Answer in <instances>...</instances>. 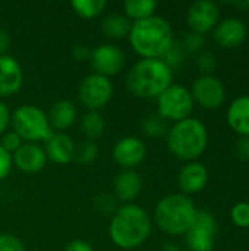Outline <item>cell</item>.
I'll use <instances>...</instances> for the list:
<instances>
[{"mask_svg": "<svg viewBox=\"0 0 249 251\" xmlns=\"http://www.w3.org/2000/svg\"><path fill=\"white\" fill-rule=\"evenodd\" d=\"M151 218L144 207L129 203L117 207L109 224L112 243L122 250L141 247L151 235Z\"/></svg>", "mask_w": 249, "mask_h": 251, "instance_id": "cell-1", "label": "cell"}, {"mask_svg": "<svg viewBox=\"0 0 249 251\" xmlns=\"http://www.w3.org/2000/svg\"><path fill=\"white\" fill-rule=\"evenodd\" d=\"M128 41L141 59H161L173 44V29L167 19L158 15L132 22Z\"/></svg>", "mask_w": 249, "mask_h": 251, "instance_id": "cell-2", "label": "cell"}, {"mask_svg": "<svg viewBox=\"0 0 249 251\" xmlns=\"http://www.w3.org/2000/svg\"><path fill=\"white\" fill-rule=\"evenodd\" d=\"M126 88L139 99H157L173 84V71L161 59H139L126 72Z\"/></svg>", "mask_w": 249, "mask_h": 251, "instance_id": "cell-3", "label": "cell"}, {"mask_svg": "<svg viewBox=\"0 0 249 251\" xmlns=\"http://www.w3.org/2000/svg\"><path fill=\"white\" fill-rule=\"evenodd\" d=\"M197 215L198 210L188 196L182 193L169 194L156 204L154 222L161 232L170 237H182L191 229Z\"/></svg>", "mask_w": 249, "mask_h": 251, "instance_id": "cell-4", "label": "cell"}, {"mask_svg": "<svg viewBox=\"0 0 249 251\" xmlns=\"http://www.w3.org/2000/svg\"><path fill=\"white\" fill-rule=\"evenodd\" d=\"M166 143L175 157L185 162H195L208 146V132L200 119L189 116L169 128Z\"/></svg>", "mask_w": 249, "mask_h": 251, "instance_id": "cell-5", "label": "cell"}, {"mask_svg": "<svg viewBox=\"0 0 249 251\" xmlns=\"http://www.w3.org/2000/svg\"><path fill=\"white\" fill-rule=\"evenodd\" d=\"M10 129L15 131L23 143L37 144L38 141H45L53 134L47 113L34 104H22L12 113Z\"/></svg>", "mask_w": 249, "mask_h": 251, "instance_id": "cell-6", "label": "cell"}, {"mask_svg": "<svg viewBox=\"0 0 249 251\" xmlns=\"http://www.w3.org/2000/svg\"><path fill=\"white\" fill-rule=\"evenodd\" d=\"M194 104L192 94L186 87L172 84L157 97V113L164 121H172L176 124L191 116Z\"/></svg>", "mask_w": 249, "mask_h": 251, "instance_id": "cell-7", "label": "cell"}, {"mask_svg": "<svg viewBox=\"0 0 249 251\" xmlns=\"http://www.w3.org/2000/svg\"><path fill=\"white\" fill-rule=\"evenodd\" d=\"M112 97H113V84L107 76L94 72L87 75L79 84L78 99L79 103L88 112H100L103 107L109 104Z\"/></svg>", "mask_w": 249, "mask_h": 251, "instance_id": "cell-8", "label": "cell"}, {"mask_svg": "<svg viewBox=\"0 0 249 251\" xmlns=\"http://www.w3.org/2000/svg\"><path fill=\"white\" fill-rule=\"evenodd\" d=\"M217 231L216 218L207 210H198L194 225L185 235V243L191 251H213Z\"/></svg>", "mask_w": 249, "mask_h": 251, "instance_id": "cell-9", "label": "cell"}, {"mask_svg": "<svg viewBox=\"0 0 249 251\" xmlns=\"http://www.w3.org/2000/svg\"><path fill=\"white\" fill-rule=\"evenodd\" d=\"M189 91L192 94L194 103H198L203 109L207 110H216L222 107L226 100L225 85L214 75L198 76Z\"/></svg>", "mask_w": 249, "mask_h": 251, "instance_id": "cell-10", "label": "cell"}, {"mask_svg": "<svg viewBox=\"0 0 249 251\" xmlns=\"http://www.w3.org/2000/svg\"><path fill=\"white\" fill-rule=\"evenodd\" d=\"M90 63L95 74L110 78L113 75H117L125 68L126 56L119 46L104 43L92 49Z\"/></svg>", "mask_w": 249, "mask_h": 251, "instance_id": "cell-11", "label": "cell"}, {"mask_svg": "<svg viewBox=\"0 0 249 251\" xmlns=\"http://www.w3.org/2000/svg\"><path fill=\"white\" fill-rule=\"evenodd\" d=\"M220 12L216 3L210 0H198L194 1L186 12V24L192 32L207 34L216 28L219 24Z\"/></svg>", "mask_w": 249, "mask_h": 251, "instance_id": "cell-12", "label": "cell"}, {"mask_svg": "<svg viewBox=\"0 0 249 251\" xmlns=\"http://www.w3.org/2000/svg\"><path fill=\"white\" fill-rule=\"evenodd\" d=\"M147 156L145 143L135 135H128L119 140L113 147V159L123 169H135Z\"/></svg>", "mask_w": 249, "mask_h": 251, "instance_id": "cell-13", "label": "cell"}, {"mask_svg": "<svg viewBox=\"0 0 249 251\" xmlns=\"http://www.w3.org/2000/svg\"><path fill=\"white\" fill-rule=\"evenodd\" d=\"M248 29L242 19L226 18L220 21L213 29V38L222 49H236L247 38Z\"/></svg>", "mask_w": 249, "mask_h": 251, "instance_id": "cell-14", "label": "cell"}, {"mask_svg": "<svg viewBox=\"0 0 249 251\" xmlns=\"http://www.w3.org/2000/svg\"><path fill=\"white\" fill-rule=\"evenodd\" d=\"M44 149L37 143H23L13 154L12 162L23 174H38L47 165Z\"/></svg>", "mask_w": 249, "mask_h": 251, "instance_id": "cell-15", "label": "cell"}, {"mask_svg": "<svg viewBox=\"0 0 249 251\" xmlns=\"http://www.w3.org/2000/svg\"><path fill=\"white\" fill-rule=\"evenodd\" d=\"M44 151L48 160L56 165H68L75 159L76 144L73 138L65 132H53L44 141Z\"/></svg>", "mask_w": 249, "mask_h": 251, "instance_id": "cell-16", "label": "cell"}, {"mask_svg": "<svg viewBox=\"0 0 249 251\" xmlns=\"http://www.w3.org/2000/svg\"><path fill=\"white\" fill-rule=\"evenodd\" d=\"M23 84V72L19 62L10 56H0V97L15 96Z\"/></svg>", "mask_w": 249, "mask_h": 251, "instance_id": "cell-17", "label": "cell"}, {"mask_svg": "<svg viewBox=\"0 0 249 251\" xmlns=\"http://www.w3.org/2000/svg\"><path fill=\"white\" fill-rule=\"evenodd\" d=\"M208 184V169L200 162H188L178 175V185L185 196L201 193Z\"/></svg>", "mask_w": 249, "mask_h": 251, "instance_id": "cell-18", "label": "cell"}, {"mask_svg": "<svg viewBox=\"0 0 249 251\" xmlns=\"http://www.w3.org/2000/svg\"><path fill=\"white\" fill-rule=\"evenodd\" d=\"M144 188L142 176L135 169H123L120 174L116 175L113 182L114 197L125 204L132 203Z\"/></svg>", "mask_w": 249, "mask_h": 251, "instance_id": "cell-19", "label": "cell"}, {"mask_svg": "<svg viewBox=\"0 0 249 251\" xmlns=\"http://www.w3.org/2000/svg\"><path fill=\"white\" fill-rule=\"evenodd\" d=\"M47 118L53 132H65L75 124L78 118V112L72 101L57 100L51 104Z\"/></svg>", "mask_w": 249, "mask_h": 251, "instance_id": "cell-20", "label": "cell"}, {"mask_svg": "<svg viewBox=\"0 0 249 251\" xmlns=\"http://www.w3.org/2000/svg\"><path fill=\"white\" fill-rule=\"evenodd\" d=\"M227 124L238 135L249 137V96H241L230 103Z\"/></svg>", "mask_w": 249, "mask_h": 251, "instance_id": "cell-21", "label": "cell"}, {"mask_svg": "<svg viewBox=\"0 0 249 251\" xmlns=\"http://www.w3.org/2000/svg\"><path fill=\"white\" fill-rule=\"evenodd\" d=\"M101 32L112 40L128 38L132 26V21L128 19L123 13H109L101 19Z\"/></svg>", "mask_w": 249, "mask_h": 251, "instance_id": "cell-22", "label": "cell"}, {"mask_svg": "<svg viewBox=\"0 0 249 251\" xmlns=\"http://www.w3.org/2000/svg\"><path fill=\"white\" fill-rule=\"evenodd\" d=\"M157 1L154 0H126L123 3V15L132 22L156 15Z\"/></svg>", "mask_w": 249, "mask_h": 251, "instance_id": "cell-23", "label": "cell"}, {"mask_svg": "<svg viewBox=\"0 0 249 251\" xmlns=\"http://www.w3.org/2000/svg\"><path fill=\"white\" fill-rule=\"evenodd\" d=\"M106 129V121L100 112H87L81 118V131L88 141H97Z\"/></svg>", "mask_w": 249, "mask_h": 251, "instance_id": "cell-24", "label": "cell"}, {"mask_svg": "<svg viewBox=\"0 0 249 251\" xmlns=\"http://www.w3.org/2000/svg\"><path fill=\"white\" fill-rule=\"evenodd\" d=\"M70 7L78 16L84 19H94L106 10L107 3L104 0H73Z\"/></svg>", "mask_w": 249, "mask_h": 251, "instance_id": "cell-25", "label": "cell"}, {"mask_svg": "<svg viewBox=\"0 0 249 251\" xmlns=\"http://www.w3.org/2000/svg\"><path fill=\"white\" fill-rule=\"evenodd\" d=\"M141 128H142V132L150 138H158V137L167 135V131H169L167 121H164L158 113H151L145 116L141 122Z\"/></svg>", "mask_w": 249, "mask_h": 251, "instance_id": "cell-26", "label": "cell"}, {"mask_svg": "<svg viewBox=\"0 0 249 251\" xmlns=\"http://www.w3.org/2000/svg\"><path fill=\"white\" fill-rule=\"evenodd\" d=\"M185 57H186V51H185L182 43L175 40L173 44L169 47V50L163 54L161 60L173 71L175 68H179L185 62Z\"/></svg>", "mask_w": 249, "mask_h": 251, "instance_id": "cell-27", "label": "cell"}, {"mask_svg": "<svg viewBox=\"0 0 249 251\" xmlns=\"http://www.w3.org/2000/svg\"><path fill=\"white\" fill-rule=\"evenodd\" d=\"M98 146L95 141H85L82 143L79 147H76V154H75V159L82 163V165H90L92 163L97 157H98Z\"/></svg>", "mask_w": 249, "mask_h": 251, "instance_id": "cell-28", "label": "cell"}, {"mask_svg": "<svg viewBox=\"0 0 249 251\" xmlns=\"http://www.w3.org/2000/svg\"><path fill=\"white\" fill-rule=\"evenodd\" d=\"M197 68L203 75H211V72L217 68V57L211 50H203L197 54L195 59Z\"/></svg>", "mask_w": 249, "mask_h": 251, "instance_id": "cell-29", "label": "cell"}, {"mask_svg": "<svg viewBox=\"0 0 249 251\" xmlns=\"http://www.w3.org/2000/svg\"><path fill=\"white\" fill-rule=\"evenodd\" d=\"M230 219L238 228H249V203H236L230 210Z\"/></svg>", "mask_w": 249, "mask_h": 251, "instance_id": "cell-30", "label": "cell"}, {"mask_svg": "<svg viewBox=\"0 0 249 251\" xmlns=\"http://www.w3.org/2000/svg\"><path fill=\"white\" fill-rule=\"evenodd\" d=\"M181 43H182V46H183V49H185L186 53H197L198 54L200 51L204 50L205 38L201 34H197V32L189 31V32L185 34V37H183V40Z\"/></svg>", "mask_w": 249, "mask_h": 251, "instance_id": "cell-31", "label": "cell"}, {"mask_svg": "<svg viewBox=\"0 0 249 251\" xmlns=\"http://www.w3.org/2000/svg\"><path fill=\"white\" fill-rule=\"evenodd\" d=\"M97 210L103 215H113L117 210V199L110 194H100L94 201Z\"/></svg>", "mask_w": 249, "mask_h": 251, "instance_id": "cell-32", "label": "cell"}, {"mask_svg": "<svg viewBox=\"0 0 249 251\" xmlns=\"http://www.w3.org/2000/svg\"><path fill=\"white\" fill-rule=\"evenodd\" d=\"M23 144L22 138L12 129H7L1 137H0V146L9 153V154H13Z\"/></svg>", "mask_w": 249, "mask_h": 251, "instance_id": "cell-33", "label": "cell"}, {"mask_svg": "<svg viewBox=\"0 0 249 251\" xmlns=\"http://www.w3.org/2000/svg\"><path fill=\"white\" fill-rule=\"evenodd\" d=\"M0 251H26L19 238L12 234H0Z\"/></svg>", "mask_w": 249, "mask_h": 251, "instance_id": "cell-34", "label": "cell"}, {"mask_svg": "<svg viewBox=\"0 0 249 251\" xmlns=\"http://www.w3.org/2000/svg\"><path fill=\"white\" fill-rule=\"evenodd\" d=\"M13 168V162H12V154H9L1 146H0V182L4 181L10 171Z\"/></svg>", "mask_w": 249, "mask_h": 251, "instance_id": "cell-35", "label": "cell"}, {"mask_svg": "<svg viewBox=\"0 0 249 251\" xmlns=\"http://www.w3.org/2000/svg\"><path fill=\"white\" fill-rule=\"evenodd\" d=\"M10 116H12V113H10L9 107L6 106V103H3L0 100V137L9 129V126H10Z\"/></svg>", "mask_w": 249, "mask_h": 251, "instance_id": "cell-36", "label": "cell"}, {"mask_svg": "<svg viewBox=\"0 0 249 251\" xmlns=\"http://www.w3.org/2000/svg\"><path fill=\"white\" fill-rule=\"evenodd\" d=\"M91 51H92V49H90L87 44H75L72 49V56L78 62H85V60H90Z\"/></svg>", "mask_w": 249, "mask_h": 251, "instance_id": "cell-37", "label": "cell"}, {"mask_svg": "<svg viewBox=\"0 0 249 251\" xmlns=\"http://www.w3.org/2000/svg\"><path fill=\"white\" fill-rule=\"evenodd\" d=\"M235 151L241 160H249V137H241L238 140Z\"/></svg>", "mask_w": 249, "mask_h": 251, "instance_id": "cell-38", "label": "cell"}, {"mask_svg": "<svg viewBox=\"0 0 249 251\" xmlns=\"http://www.w3.org/2000/svg\"><path fill=\"white\" fill-rule=\"evenodd\" d=\"M63 251H94L92 246L84 240H75V241H70Z\"/></svg>", "mask_w": 249, "mask_h": 251, "instance_id": "cell-39", "label": "cell"}, {"mask_svg": "<svg viewBox=\"0 0 249 251\" xmlns=\"http://www.w3.org/2000/svg\"><path fill=\"white\" fill-rule=\"evenodd\" d=\"M10 46H12L10 34H9L4 28H0V56L7 54Z\"/></svg>", "mask_w": 249, "mask_h": 251, "instance_id": "cell-40", "label": "cell"}, {"mask_svg": "<svg viewBox=\"0 0 249 251\" xmlns=\"http://www.w3.org/2000/svg\"><path fill=\"white\" fill-rule=\"evenodd\" d=\"M161 251H181V249H179V246H178L176 243H172V241H169V243L163 244Z\"/></svg>", "mask_w": 249, "mask_h": 251, "instance_id": "cell-41", "label": "cell"}, {"mask_svg": "<svg viewBox=\"0 0 249 251\" xmlns=\"http://www.w3.org/2000/svg\"><path fill=\"white\" fill-rule=\"evenodd\" d=\"M233 6H236L238 9L244 10V12H249V0H245V1H235L232 3Z\"/></svg>", "mask_w": 249, "mask_h": 251, "instance_id": "cell-42", "label": "cell"}, {"mask_svg": "<svg viewBox=\"0 0 249 251\" xmlns=\"http://www.w3.org/2000/svg\"><path fill=\"white\" fill-rule=\"evenodd\" d=\"M248 72H249V66H248Z\"/></svg>", "mask_w": 249, "mask_h": 251, "instance_id": "cell-43", "label": "cell"}]
</instances>
